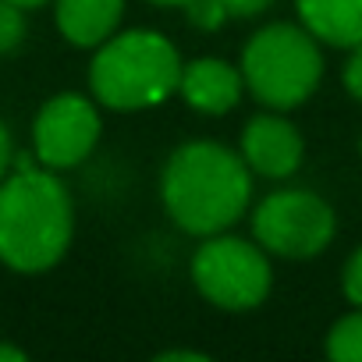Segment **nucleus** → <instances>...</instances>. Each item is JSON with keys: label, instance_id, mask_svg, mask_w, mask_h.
I'll return each instance as SVG.
<instances>
[{"label": "nucleus", "instance_id": "nucleus-11", "mask_svg": "<svg viewBox=\"0 0 362 362\" xmlns=\"http://www.w3.org/2000/svg\"><path fill=\"white\" fill-rule=\"evenodd\" d=\"M298 22L327 47H362V0H295Z\"/></svg>", "mask_w": 362, "mask_h": 362}, {"label": "nucleus", "instance_id": "nucleus-23", "mask_svg": "<svg viewBox=\"0 0 362 362\" xmlns=\"http://www.w3.org/2000/svg\"><path fill=\"white\" fill-rule=\"evenodd\" d=\"M358 153H362V139H358Z\"/></svg>", "mask_w": 362, "mask_h": 362}, {"label": "nucleus", "instance_id": "nucleus-7", "mask_svg": "<svg viewBox=\"0 0 362 362\" xmlns=\"http://www.w3.org/2000/svg\"><path fill=\"white\" fill-rule=\"evenodd\" d=\"M100 110L93 100L78 93H61L47 100L33 121V149L36 160L50 170L78 167L100 142Z\"/></svg>", "mask_w": 362, "mask_h": 362}, {"label": "nucleus", "instance_id": "nucleus-22", "mask_svg": "<svg viewBox=\"0 0 362 362\" xmlns=\"http://www.w3.org/2000/svg\"><path fill=\"white\" fill-rule=\"evenodd\" d=\"M149 4H160V8H185L189 0H149Z\"/></svg>", "mask_w": 362, "mask_h": 362}, {"label": "nucleus", "instance_id": "nucleus-2", "mask_svg": "<svg viewBox=\"0 0 362 362\" xmlns=\"http://www.w3.org/2000/svg\"><path fill=\"white\" fill-rule=\"evenodd\" d=\"M75 235V206L57 170L18 156L0 181V263L18 274L57 267Z\"/></svg>", "mask_w": 362, "mask_h": 362}, {"label": "nucleus", "instance_id": "nucleus-1", "mask_svg": "<svg viewBox=\"0 0 362 362\" xmlns=\"http://www.w3.org/2000/svg\"><path fill=\"white\" fill-rule=\"evenodd\" d=\"M160 199L167 217L196 238L235 228L252 199V170L242 153L221 142L177 146L160 170Z\"/></svg>", "mask_w": 362, "mask_h": 362}, {"label": "nucleus", "instance_id": "nucleus-10", "mask_svg": "<svg viewBox=\"0 0 362 362\" xmlns=\"http://www.w3.org/2000/svg\"><path fill=\"white\" fill-rule=\"evenodd\" d=\"M54 18L71 47H100L124 18V0H54Z\"/></svg>", "mask_w": 362, "mask_h": 362}, {"label": "nucleus", "instance_id": "nucleus-21", "mask_svg": "<svg viewBox=\"0 0 362 362\" xmlns=\"http://www.w3.org/2000/svg\"><path fill=\"white\" fill-rule=\"evenodd\" d=\"M11 4H18L22 11H29V8H43V4H47V0H11Z\"/></svg>", "mask_w": 362, "mask_h": 362}, {"label": "nucleus", "instance_id": "nucleus-20", "mask_svg": "<svg viewBox=\"0 0 362 362\" xmlns=\"http://www.w3.org/2000/svg\"><path fill=\"white\" fill-rule=\"evenodd\" d=\"M0 362H25V351L15 344H0Z\"/></svg>", "mask_w": 362, "mask_h": 362}, {"label": "nucleus", "instance_id": "nucleus-14", "mask_svg": "<svg viewBox=\"0 0 362 362\" xmlns=\"http://www.w3.org/2000/svg\"><path fill=\"white\" fill-rule=\"evenodd\" d=\"M185 15H189V22H192L196 29H203V33H217L221 25L231 22V15H228V8L221 4V0H189Z\"/></svg>", "mask_w": 362, "mask_h": 362}, {"label": "nucleus", "instance_id": "nucleus-19", "mask_svg": "<svg viewBox=\"0 0 362 362\" xmlns=\"http://www.w3.org/2000/svg\"><path fill=\"white\" fill-rule=\"evenodd\" d=\"M8 170H11V132L0 121V181L8 177Z\"/></svg>", "mask_w": 362, "mask_h": 362}, {"label": "nucleus", "instance_id": "nucleus-13", "mask_svg": "<svg viewBox=\"0 0 362 362\" xmlns=\"http://www.w3.org/2000/svg\"><path fill=\"white\" fill-rule=\"evenodd\" d=\"M25 40V18L22 8L11 4V0H0V54L18 50Z\"/></svg>", "mask_w": 362, "mask_h": 362}, {"label": "nucleus", "instance_id": "nucleus-3", "mask_svg": "<svg viewBox=\"0 0 362 362\" xmlns=\"http://www.w3.org/2000/svg\"><path fill=\"white\" fill-rule=\"evenodd\" d=\"M181 68L185 61L167 36L153 29H132L96 47L89 61V89L107 110H149L177 93Z\"/></svg>", "mask_w": 362, "mask_h": 362}, {"label": "nucleus", "instance_id": "nucleus-15", "mask_svg": "<svg viewBox=\"0 0 362 362\" xmlns=\"http://www.w3.org/2000/svg\"><path fill=\"white\" fill-rule=\"evenodd\" d=\"M341 291L355 309H362V245L348 256V263L341 270Z\"/></svg>", "mask_w": 362, "mask_h": 362}, {"label": "nucleus", "instance_id": "nucleus-18", "mask_svg": "<svg viewBox=\"0 0 362 362\" xmlns=\"http://www.w3.org/2000/svg\"><path fill=\"white\" fill-rule=\"evenodd\" d=\"M156 362H210L206 351H192V348H167L156 355Z\"/></svg>", "mask_w": 362, "mask_h": 362}, {"label": "nucleus", "instance_id": "nucleus-4", "mask_svg": "<svg viewBox=\"0 0 362 362\" xmlns=\"http://www.w3.org/2000/svg\"><path fill=\"white\" fill-rule=\"evenodd\" d=\"M238 68L256 103L267 110H295L320 89L323 50L305 25L270 22L249 36Z\"/></svg>", "mask_w": 362, "mask_h": 362}, {"label": "nucleus", "instance_id": "nucleus-6", "mask_svg": "<svg viewBox=\"0 0 362 362\" xmlns=\"http://www.w3.org/2000/svg\"><path fill=\"white\" fill-rule=\"evenodd\" d=\"M337 231L334 206L305 189L270 192L252 210V238L281 259H313L320 256Z\"/></svg>", "mask_w": 362, "mask_h": 362}, {"label": "nucleus", "instance_id": "nucleus-12", "mask_svg": "<svg viewBox=\"0 0 362 362\" xmlns=\"http://www.w3.org/2000/svg\"><path fill=\"white\" fill-rule=\"evenodd\" d=\"M323 351H327V358H334V362H362V309L341 316V320L327 330Z\"/></svg>", "mask_w": 362, "mask_h": 362}, {"label": "nucleus", "instance_id": "nucleus-9", "mask_svg": "<svg viewBox=\"0 0 362 362\" xmlns=\"http://www.w3.org/2000/svg\"><path fill=\"white\" fill-rule=\"evenodd\" d=\"M177 93L185 96V103L192 110L221 117V114H228L242 103L245 78H242V68H235L221 57H199V61H189L181 68Z\"/></svg>", "mask_w": 362, "mask_h": 362}, {"label": "nucleus", "instance_id": "nucleus-17", "mask_svg": "<svg viewBox=\"0 0 362 362\" xmlns=\"http://www.w3.org/2000/svg\"><path fill=\"white\" fill-rule=\"evenodd\" d=\"M231 18H259L274 0H221Z\"/></svg>", "mask_w": 362, "mask_h": 362}, {"label": "nucleus", "instance_id": "nucleus-8", "mask_svg": "<svg viewBox=\"0 0 362 362\" xmlns=\"http://www.w3.org/2000/svg\"><path fill=\"white\" fill-rule=\"evenodd\" d=\"M238 153H242V160L249 163L252 174L281 181V177H291L302 167L305 142H302L298 128L284 117V110H263V114L245 121Z\"/></svg>", "mask_w": 362, "mask_h": 362}, {"label": "nucleus", "instance_id": "nucleus-16", "mask_svg": "<svg viewBox=\"0 0 362 362\" xmlns=\"http://www.w3.org/2000/svg\"><path fill=\"white\" fill-rule=\"evenodd\" d=\"M341 82H344V93L362 103V47H355L344 61V71H341Z\"/></svg>", "mask_w": 362, "mask_h": 362}, {"label": "nucleus", "instance_id": "nucleus-5", "mask_svg": "<svg viewBox=\"0 0 362 362\" xmlns=\"http://www.w3.org/2000/svg\"><path fill=\"white\" fill-rule=\"evenodd\" d=\"M192 284L217 309L249 313L270 295V252L259 242L238 235H206L192 256Z\"/></svg>", "mask_w": 362, "mask_h": 362}]
</instances>
